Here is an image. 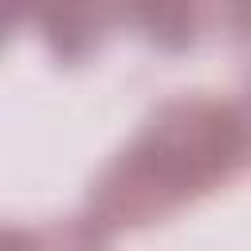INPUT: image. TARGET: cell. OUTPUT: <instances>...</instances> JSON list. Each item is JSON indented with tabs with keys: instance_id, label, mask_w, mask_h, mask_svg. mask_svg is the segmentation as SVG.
Masks as SVG:
<instances>
[{
	"instance_id": "2",
	"label": "cell",
	"mask_w": 251,
	"mask_h": 251,
	"mask_svg": "<svg viewBox=\"0 0 251 251\" xmlns=\"http://www.w3.org/2000/svg\"><path fill=\"white\" fill-rule=\"evenodd\" d=\"M0 251H106V231L86 216L51 220V224H39V227L8 224Z\"/></svg>"
},
{
	"instance_id": "3",
	"label": "cell",
	"mask_w": 251,
	"mask_h": 251,
	"mask_svg": "<svg viewBox=\"0 0 251 251\" xmlns=\"http://www.w3.org/2000/svg\"><path fill=\"white\" fill-rule=\"evenodd\" d=\"M235 114H239V129H243V157L251 161V82L235 98Z\"/></svg>"
},
{
	"instance_id": "1",
	"label": "cell",
	"mask_w": 251,
	"mask_h": 251,
	"mask_svg": "<svg viewBox=\"0 0 251 251\" xmlns=\"http://www.w3.org/2000/svg\"><path fill=\"white\" fill-rule=\"evenodd\" d=\"M243 161L235 102L173 94L90 180L86 220L106 235L165 220L180 204L220 188Z\"/></svg>"
}]
</instances>
